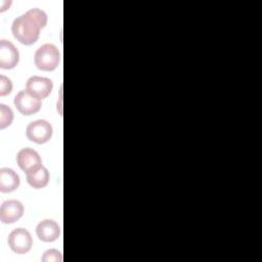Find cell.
<instances>
[{
  "label": "cell",
  "instance_id": "cell-1",
  "mask_svg": "<svg viewBox=\"0 0 262 262\" xmlns=\"http://www.w3.org/2000/svg\"><path fill=\"white\" fill-rule=\"evenodd\" d=\"M47 25V14L39 8H32L16 17L11 26L14 38L24 45L34 44L40 35V30Z\"/></svg>",
  "mask_w": 262,
  "mask_h": 262
},
{
  "label": "cell",
  "instance_id": "cell-2",
  "mask_svg": "<svg viewBox=\"0 0 262 262\" xmlns=\"http://www.w3.org/2000/svg\"><path fill=\"white\" fill-rule=\"evenodd\" d=\"M60 61V54L57 47L53 44L46 43L40 46L34 56L35 66L44 72L54 71Z\"/></svg>",
  "mask_w": 262,
  "mask_h": 262
},
{
  "label": "cell",
  "instance_id": "cell-3",
  "mask_svg": "<svg viewBox=\"0 0 262 262\" xmlns=\"http://www.w3.org/2000/svg\"><path fill=\"white\" fill-rule=\"evenodd\" d=\"M52 126L46 120H37L31 122L26 129V135L29 140L43 144L50 140L52 136Z\"/></svg>",
  "mask_w": 262,
  "mask_h": 262
},
{
  "label": "cell",
  "instance_id": "cell-4",
  "mask_svg": "<svg viewBox=\"0 0 262 262\" xmlns=\"http://www.w3.org/2000/svg\"><path fill=\"white\" fill-rule=\"evenodd\" d=\"M8 246L16 254H26L33 246L32 235L25 228H16L8 235Z\"/></svg>",
  "mask_w": 262,
  "mask_h": 262
},
{
  "label": "cell",
  "instance_id": "cell-5",
  "mask_svg": "<svg viewBox=\"0 0 262 262\" xmlns=\"http://www.w3.org/2000/svg\"><path fill=\"white\" fill-rule=\"evenodd\" d=\"M13 103L17 111L25 116H31L38 113L42 106L41 100L31 95L27 90L19 91L15 95Z\"/></svg>",
  "mask_w": 262,
  "mask_h": 262
},
{
  "label": "cell",
  "instance_id": "cell-6",
  "mask_svg": "<svg viewBox=\"0 0 262 262\" xmlns=\"http://www.w3.org/2000/svg\"><path fill=\"white\" fill-rule=\"evenodd\" d=\"M53 83L49 78L32 76L28 79L26 84V90L36 98L42 100L46 98L52 91Z\"/></svg>",
  "mask_w": 262,
  "mask_h": 262
},
{
  "label": "cell",
  "instance_id": "cell-7",
  "mask_svg": "<svg viewBox=\"0 0 262 262\" xmlns=\"http://www.w3.org/2000/svg\"><path fill=\"white\" fill-rule=\"evenodd\" d=\"M16 163L18 165V167L26 172V174L37 170L38 168H40L42 165V160L39 156V154L32 149V148H28L25 147L23 149H20L17 155H16Z\"/></svg>",
  "mask_w": 262,
  "mask_h": 262
},
{
  "label": "cell",
  "instance_id": "cell-8",
  "mask_svg": "<svg viewBox=\"0 0 262 262\" xmlns=\"http://www.w3.org/2000/svg\"><path fill=\"white\" fill-rule=\"evenodd\" d=\"M19 60V53L17 48L7 40L0 41V68L10 70L17 66Z\"/></svg>",
  "mask_w": 262,
  "mask_h": 262
},
{
  "label": "cell",
  "instance_id": "cell-9",
  "mask_svg": "<svg viewBox=\"0 0 262 262\" xmlns=\"http://www.w3.org/2000/svg\"><path fill=\"white\" fill-rule=\"evenodd\" d=\"M24 214V206L19 201L8 200L2 203L0 208V220L4 224L16 222Z\"/></svg>",
  "mask_w": 262,
  "mask_h": 262
},
{
  "label": "cell",
  "instance_id": "cell-10",
  "mask_svg": "<svg viewBox=\"0 0 262 262\" xmlns=\"http://www.w3.org/2000/svg\"><path fill=\"white\" fill-rule=\"evenodd\" d=\"M36 234L42 242L51 243L59 237L60 228L55 221L51 219H45L38 223L36 227Z\"/></svg>",
  "mask_w": 262,
  "mask_h": 262
},
{
  "label": "cell",
  "instance_id": "cell-11",
  "mask_svg": "<svg viewBox=\"0 0 262 262\" xmlns=\"http://www.w3.org/2000/svg\"><path fill=\"white\" fill-rule=\"evenodd\" d=\"M20 183L19 176L10 168L0 169V191L11 192L18 188Z\"/></svg>",
  "mask_w": 262,
  "mask_h": 262
},
{
  "label": "cell",
  "instance_id": "cell-12",
  "mask_svg": "<svg viewBox=\"0 0 262 262\" xmlns=\"http://www.w3.org/2000/svg\"><path fill=\"white\" fill-rule=\"evenodd\" d=\"M50 179V175L48 170L44 167L41 166L35 171H32L27 174V181L28 183L36 189H40L45 187Z\"/></svg>",
  "mask_w": 262,
  "mask_h": 262
},
{
  "label": "cell",
  "instance_id": "cell-13",
  "mask_svg": "<svg viewBox=\"0 0 262 262\" xmlns=\"http://www.w3.org/2000/svg\"><path fill=\"white\" fill-rule=\"evenodd\" d=\"M12 121H13L12 110L9 106L1 103L0 104V128L4 129L10 126Z\"/></svg>",
  "mask_w": 262,
  "mask_h": 262
},
{
  "label": "cell",
  "instance_id": "cell-14",
  "mask_svg": "<svg viewBox=\"0 0 262 262\" xmlns=\"http://www.w3.org/2000/svg\"><path fill=\"white\" fill-rule=\"evenodd\" d=\"M41 260L43 262H60L62 260V257L61 253L58 250L50 249L43 254Z\"/></svg>",
  "mask_w": 262,
  "mask_h": 262
},
{
  "label": "cell",
  "instance_id": "cell-15",
  "mask_svg": "<svg viewBox=\"0 0 262 262\" xmlns=\"http://www.w3.org/2000/svg\"><path fill=\"white\" fill-rule=\"evenodd\" d=\"M12 91V82L4 75L0 76V96H5Z\"/></svg>",
  "mask_w": 262,
  "mask_h": 262
}]
</instances>
